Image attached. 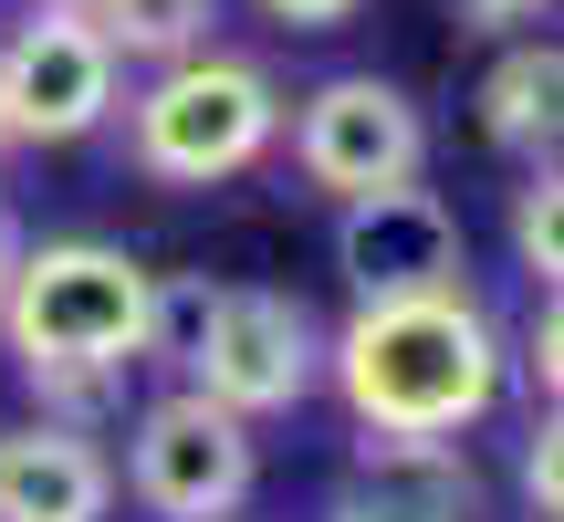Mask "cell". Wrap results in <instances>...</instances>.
<instances>
[{
    "label": "cell",
    "mask_w": 564,
    "mask_h": 522,
    "mask_svg": "<svg viewBox=\"0 0 564 522\" xmlns=\"http://www.w3.org/2000/svg\"><path fill=\"white\" fill-rule=\"evenodd\" d=\"M324 366H335L366 439H460L470 418L502 407V377H512L491 314L460 282L398 293V303H356V324L324 345Z\"/></svg>",
    "instance_id": "cell-1"
},
{
    "label": "cell",
    "mask_w": 564,
    "mask_h": 522,
    "mask_svg": "<svg viewBox=\"0 0 564 522\" xmlns=\"http://www.w3.org/2000/svg\"><path fill=\"white\" fill-rule=\"evenodd\" d=\"M147 293L158 272L126 261L116 241H42L0 282V335L42 398L95 407L126 366H147Z\"/></svg>",
    "instance_id": "cell-2"
},
{
    "label": "cell",
    "mask_w": 564,
    "mask_h": 522,
    "mask_svg": "<svg viewBox=\"0 0 564 522\" xmlns=\"http://www.w3.org/2000/svg\"><path fill=\"white\" fill-rule=\"evenodd\" d=\"M282 137V95L262 63L241 53H188V63H158V84L137 95L126 116V146L158 188H209V178H241L251 157Z\"/></svg>",
    "instance_id": "cell-3"
},
{
    "label": "cell",
    "mask_w": 564,
    "mask_h": 522,
    "mask_svg": "<svg viewBox=\"0 0 564 522\" xmlns=\"http://www.w3.org/2000/svg\"><path fill=\"white\" fill-rule=\"evenodd\" d=\"M126 491L158 522H230L251 502V418L209 407L199 387L158 398L126 439Z\"/></svg>",
    "instance_id": "cell-4"
},
{
    "label": "cell",
    "mask_w": 564,
    "mask_h": 522,
    "mask_svg": "<svg viewBox=\"0 0 564 522\" xmlns=\"http://www.w3.org/2000/svg\"><path fill=\"white\" fill-rule=\"evenodd\" d=\"M429 157L419 105L398 95L387 74H335L303 95L293 116V167L324 188V199H377V188H408Z\"/></svg>",
    "instance_id": "cell-5"
},
{
    "label": "cell",
    "mask_w": 564,
    "mask_h": 522,
    "mask_svg": "<svg viewBox=\"0 0 564 522\" xmlns=\"http://www.w3.org/2000/svg\"><path fill=\"white\" fill-rule=\"evenodd\" d=\"M314 377H324V335H314V314H303L293 293H220L209 303V335H199V356H188V387H199L209 407L272 418V407H293Z\"/></svg>",
    "instance_id": "cell-6"
},
{
    "label": "cell",
    "mask_w": 564,
    "mask_h": 522,
    "mask_svg": "<svg viewBox=\"0 0 564 522\" xmlns=\"http://www.w3.org/2000/svg\"><path fill=\"white\" fill-rule=\"evenodd\" d=\"M105 105H116V53H105V32L84 11H42L32 0V21L0 42V116H11V137L74 146V137L105 126Z\"/></svg>",
    "instance_id": "cell-7"
},
{
    "label": "cell",
    "mask_w": 564,
    "mask_h": 522,
    "mask_svg": "<svg viewBox=\"0 0 564 522\" xmlns=\"http://www.w3.org/2000/svg\"><path fill=\"white\" fill-rule=\"evenodd\" d=\"M335 272L356 282V303H398V293H440L460 282V220H449L440 188H377V199H345L335 220Z\"/></svg>",
    "instance_id": "cell-8"
},
{
    "label": "cell",
    "mask_w": 564,
    "mask_h": 522,
    "mask_svg": "<svg viewBox=\"0 0 564 522\" xmlns=\"http://www.w3.org/2000/svg\"><path fill=\"white\" fill-rule=\"evenodd\" d=\"M105 502H116V470L84 428H0V522H105Z\"/></svg>",
    "instance_id": "cell-9"
},
{
    "label": "cell",
    "mask_w": 564,
    "mask_h": 522,
    "mask_svg": "<svg viewBox=\"0 0 564 522\" xmlns=\"http://www.w3.org/2000/svg\"><path fill=\"white\" fill-rule=\"evenodd\" d=\"M356 522H481V470L460 439H366Z\"/></svg>",
    "instance_id": "cell-10"
},
{
    "label": "cell",
    "mask_w": 564,
    "mask_h": 522,
    "mask_svg": "<svg viewBox=\"0 0 564 522\" xmlns=\"http://www.w3.org/2000/svg\"><path fill=\"white\" fill-rule=\"evenodd\" d=\"M554 95H564V53L554 42H512L481 74V137L502 157H544L554 146Z\"/></svg>",
    "instance_id": "cell-11"
},
{
    "label": "cell",
    "mask_w": 564,
    "mask_h": 522,
    "mask_svg": "<svg viewBox=\"0 0 564 522\" xmlns=\"http://www.w3.org/2000/svg\"><path fill=\"white\" fill-rule=\"evenodd\" d=\"M84 21L105 32V53H137V63H188L209 53V21H220V0H84Z\"/></svg>",
    "instance_id": "cell-12"
},
{
    "label": "cell",
    "mask_w": 564,
    "mask_h": 522,
    "mask_svg": "<svg viewBox=\"0 0 564 522\" xmlns=\"http://www.w3.org/2000/svg\"><path fill=\"white\" fill-rule=\"evenodd\" d=\"M209 303H220V282L158 272V293H147V356H158V366H188V356H199V335H209Z\"/></svg>",
    "instance_id": "cell-13"
},
{
    "label": "cell",
    "mask_w": 564,
    "mask_h": 522,
    "mask_svg": "<svg viewBox=\"0 0 564 522\" xmlns=\"http://www.w3.org/2000/svg\"><path fill=\"white\" fill-rule=\"evenodd\" d=\"M512 251H523V272L554 293V272H564V188H554V167H533V178L512 188Z\"/></svg>",
    "instance_id": "cell-14"
},
{
    "label": "cell",
    "mask_w": 564,
    "mask_h": 522,
    "mask_svg": "<svg viewBox=\"0 0 564 522\" xmlns=\"http://www.w3.org/2000/svg\"><path fill=\"white\" fill-rule=\"evenodd\" d=\"M523 377H533V398H544V418H554V377H564V324H554V293H544V314H533V335H523Z\"/></svg>",
    "instance_id": "cell-15"
},
{
    "label": "cell",
    "mask_w": 564,
    "mask_h": 522,
    "mask_svg": "<svg viewBox=\"0 0 564 522\" xmlns=\"http://www.w3.org/2000/svg\"><path fill=\"white\" fill-rule=\"evenodd\" d=\"M523 491H533V512L554 522V491H564V449H554V418H533V449H523Z\"/></svg>",
    "instance_id": "cell-16"
},
{
    "label": "cell",
    "mask_w": 564,
    "mask_h": 522,
    "mask_svg": "<svg viewBox=\"0 0 564 522\" xmlns=\"http://www.w3.org/2000/svg\"><path fill=\"white\" fill-rule=\"evenodd\" d=\"M272 21H293V32H335V21H356L366 0H262Z\"/></svg>",
    "instance_id": "cell-17"
},
{
    "label": "cell",
    "mask_w": 564,
    "mask_h": 522,
    "mask_svg": "<svg viewBox=\"0 0 564 522\" xmlns=\"http://www.w3.org/2000/svg\"><path fill=\"white\" fill-rule=\"evenodd\" d=\"M533 11H554V0H470V21H481V32H502V21H533Z\"/></svg>",
    "instance_id": "cell-18"
},
{
    "label": "cell",
    "mask_w": 564,
    "mask_h": 522,
    "mask_svg": "<svg viewBox=\"0 0 564 522\" xmlns=\"http://www.w3.org/2000/svg\"><path fill=\"white\" fill-rule=\"evenodd\" d=\"M11 261H21V230H11V209H0V282H11Z\"/></svg>",
    "instance_id": "cell-19"
},
{
    "label": "cell",
    "mask_w": 564,
    "mask_h": 522,
    "mask_svg": "<svg viewBox=\"0 0 564 522\" xmlns=\"http://www.w3.org/2000/svg\"><path fill=\"white\" fill-rule=\"evenodd\" d=\"M11 146H21V137H11V116H0V157H11Z\"/></svg>",
    "instance_id": "cell-20"
},
{
    "label": "cell",
    "mask_w": 564,
    "mask_h": 522,
    "mask_svg": "<svg viewBox=\"0 0 564 522\" xmlns=\"http://www.w3.org/2000/svg\"><path fill=\"white\" fill-rule=\"evenodd\" d=\"M42 11H84V0H42Z\"/></svg>",
    "instance_id": "cell-21"
},
{
    "label": "cell",
    "mask_w": 564,
    "mask_h": 522,
    "mask_svg": "<svg viewBox=\"0 0 564 522\" xmlns=\"http://www.w3.org/2000/svg\"><path fill=\"white\" fill-rule=\"evenodd\" d=\"M345 522H356V512H345Z\"/></svg>",
    "instance_id": "cell-22"
}]
</instances>
